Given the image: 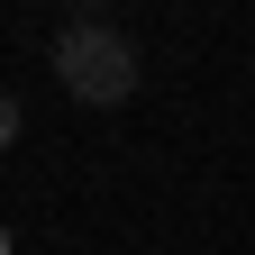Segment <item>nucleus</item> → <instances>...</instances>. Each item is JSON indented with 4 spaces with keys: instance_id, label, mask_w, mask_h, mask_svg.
Returning <instances> with one entry per match:
<instances>
[{
    "instance_id": "obj_2",
    "label": "nucleus",
    "mask_w": 255,
    "mask_h": 255,
    "mask_svg": "<svg viewBox=\"0 0 255 255\" xmlns=\"http://www.w3.org/2000/svg\"><path fill=\"white\" fill-rule=\"evenodd\" d=\"M9 146H18V101L0 91V155H9Z\"/></svg>"
},
{
    "instance_id": "obj_3",
    "label": "nucleus",
    "mask_w": 255,
    "mask_h": 255,
    "mask_svg": "<svg viewBox=\"0 0 255 255\" xmlns=\"http://www.w3.org/2000/svg\"><path fill=\"white\" fill-rule=\"evenodd\" d=\"M0 255H18V246H9V228H0Z\"/></svg>"
},
{
    "instance_id": "obj_1",
    "label": "nucleus",
    "mask_w": 255,
    "mask_h": 255,
    "mask_svg": "<svg viewBox=\"0 0 255 255\" xmlns=\"http://www.w3.org/2000/svg\"><path fill=\"white\" fill-rule=\"evenodd\" d=\"M55 82L73 91V101H91V110H119L128 91H137V46H128L119 27H101V18H73L55 37Z\"/></svg>"
}]
</instances>
